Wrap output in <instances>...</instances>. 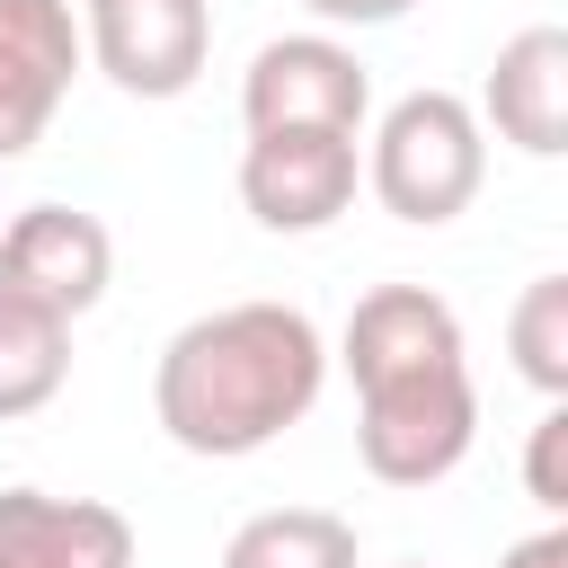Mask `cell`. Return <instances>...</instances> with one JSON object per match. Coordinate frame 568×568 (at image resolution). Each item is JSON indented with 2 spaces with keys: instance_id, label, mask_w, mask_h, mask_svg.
<instances>
[{
  "instance_id": "1",
  "label": "cell",
  "mask_w": 568,
  "mask_h": 568,
  "mask_svg": "<svg viewBox=\"0 0 568 568\" xmlns=\"http://www.w3.org/2000/svg\"><path fill=\"white\" fill-rule=\"evenodd\" d=\"M320 382H328V346H320L311 311H293V302H222V311L186 320L160 346L151 408H160L178 453L240 462V453H266L284 426H302Z\"/></svg>"
},
{
  "instance_id": "2",
  "label": "cell",
  "mask_w": 568,
  "mask_h": 568,
  "mask_svg": "<svg viewBox=\"0 0 568 568\" xmlns=\"http://www.w3.org/2000/svg\"><path fill=\"white\" fill-rule=\"evenodd\" d=\"M355 453L382 488H426L444 470H462L470 435H479V390H470V364L444 355V364H408V373H373L355 382Z\"/></svg>"
},
{
  "instance_id": "3",
  "label": "cell",
  "mask_w": 568,
  "mask_h": 568,
  "mask_svg": "<svg viewBox=\"0 0 568 568\" xmlns=\"http://www.w3.org/2000/svg\"><path fill=\"white\" fill-rule=\"evenodd\" d=\"M364 178H373L382 213L435 231V222H453V213L479 195V178H488V133H479V115H470L453 89H408V98L382 115V133H373V169H364Z\"/></svg>"
},
{
  "instance_id": "4",
  "label": "cell",
  "mask_w": 568,
  "mask_h": 568,
  "mask_svg": "<svg viewBox=\"0 0 568 568\" xmlns=\"http://www.w3.org/2000/svg\"><path fill=\"white\" fill-rule=\"evenodd\" d=\"M80 53L124 98H186L213 53V0H80Z\"/></svg>"
},
{
  "instance_id": "5",
  "label": "cell",
  "mask_w": 568,
  "mask_h": 568,
  "mask_svg": "<svg viewBox=\"0 0 568 568\" xmlns=\"http://www.w3.org/2000/svg\"><path fill=\"white\" fill-rule=\"evenodd\" d=\"M364 106H373V80L337 36H275L240 80L248 133H355Z\"/></svg>"
},
{
  "instance_id": "6",
  "label": "cell",
  "mask_w": 568,
  "mask_h": 568,
  "mask_svg": "<svg viewBox=\"0 0 568 568\" xmlns=\"http://www.w3.org/2000/svg\"><path fill=\"white\" fill-rule=\"evenodd\" d=\"M106 275H115V240H106V222L80 213V204H27V213L0 231V293L36 302V311H53V320L98 311Z\"/></svg>"
},
{
  "instance_id": "7",
  "label": "cell",
  "mask_w": 568,
  "mask_h": 568,
  "mask_svg": "<svg viewBox=\"0 0 568 568\" xmlns=\"http://www.w3.org/2000/svg\"><path fill=\"white\" fill-rule=\"evenodd\" d=\"M80 80V18L71 0H0V160L36 151L53 106Z\"/></svg>"
},
{
  "instance_id": "8",
  "label": "cell",
  "mask_w": 568,
  "mask_h": 568,
  "mask_svg": "<svg viewBox=\"0 0 568 568\" xmlns=\"http://www.w3.org/2000/svg\"><path fill=\"white\" fill-rule=\"evenodd\" d=\"M240 204L266 231H328L355 204V133H248Z\"/></svg>"
},
{
  "instance_id": "9",
  "label": "cell",
  "mask_w": 568,
  "mask_h": 568,
  "mask_svg": "<svg viewBox=\"0 0 568 568\" xmlns=\"http://www.w3.org/2000/svg\"><path fill=\"white\" fill-rule=\"evenodd\" d=\"M0 568H133V524L98 497L0 488Z\"/></svg>"
},
{
  "instance_id": "10",
  "label": "cell",
  "mask_w": 568,
  "mask_h": 568,
  "mask_svg": "<svg viewBox=\"0 0 568 568\" xmlns=\"http://www.w3.org/2000/svg\"><path fill=\"white\" fill-rule=\"evenodd\" d=\"M488 124L532 151V160H559L568 151V27H524L497 44L488 62Z\"/></svg>"
},
{
  "instance_id": "11",
  "label": "cell",
  "mask_w": 568,
  "mask_h": 568,
  "mask_svg": "<svg viewBox=\"0 0 568 568\" xmlns=\"http://www.w3.org/2000/svg\"><path fill=\"white\" fill-rule=\"evenodd\" d=\"M462 355V320L444 293L426 284H373L355 311H346V373L373 382V373H408V364H444Z\"/></svg>"
},
{
  "instance_id": "12",
  "label": "cell",
  "mask_w": 568,
  "mask_h": 568,
  "mask_svg": "<svg viewBox=\"0 0 568 568\" xmlns=\"http://www.w3.org/2000/svg\"><path fill=\"white\" fill-rule=\"evenodd\" d=\"M222 568H355V524L328 506H266L222 541Z\"/></svg>"
},
{
  "instance_id": "13",
  "label": "cell",
  "mask_w": 568,
  "mask_h": 568,
  "mask_svg": "<svg viewBox=\"0 0 568 568\" xmlns=\"http://www.w3.org/2000/svg\"><path fill=\"white\" fill-rule=\"evenodd\" d=\"M71 373V320L0 293V417H36Z\"/></svg>"
},
{
  "instance_id": "14",
  "label": "cell",
  "mask_w": 568,
  "mask_h": 568,
  "mask_svg": "<svg viewBox=\"0 0 568 568\" xmlns=\"http://www.w3.org/2000/svg\"><path fill=\"white\" fill-rule=\"evenodd\" d=\"M506 346H515V373L532 390H568V275H532L515 320H506Z\"/></svg>"
},
{
  "instance_id": "15",
  "label": "cell",
  "mask_w": 568,
  "mask_h": 568,
  "mask_svg": "<svg viewBox=\"0 0 568 568\" xmlns=\"http://www.w3.org/2000/svg\"><path fill=\"white\" fill-rule=\"evenodd\" d=\"M524 488L541 515H568V408H541L532 453H524Z\"/></svg>"
},
{
  "instance_id": "16",
  "label": "cell",
  "mask_w": 568,
  "mask_h": 568,
  "mask_svg": "<svg viewBox=\"0 0 568 568\" xmlns=\"http://www.w3.org/2000/svg\"><path fill=\"white\" fill-rule=\"evenodd\" d=\"M311 18H328V27H390V18H408L417 0H302Z\"/></svg>"
},
{
  "instance_id": "17",
  "label": "cell",
  "mask_w": 568,
  "mask_h": 568,
  "mask_svg": "<svg viewBox=\"0 0 568 568\" xmlns=\"http://www.w3.org/2000/svg\"><path fill=\"white\" fill-rule=\"evenodd\" d=\"M497 568H568V524H559V515H550V524H541V532H532V541H515V550H506V559H497Z\"/></svg>"
},
{
  "instance_id": "18",
  "label": "cell",
  "mask_w": 568,
  "mask_h": 568,
  "mask_svg": "<svg viewBox=\"0 0 568 568\" xmlns=\"http://www.w3.org/2000/svg\"><path fill=\"white\" fill-rule=\"evenodd\" d=\"M408 568H417V559H408Z\"/></svg>"
}]
</instances>
